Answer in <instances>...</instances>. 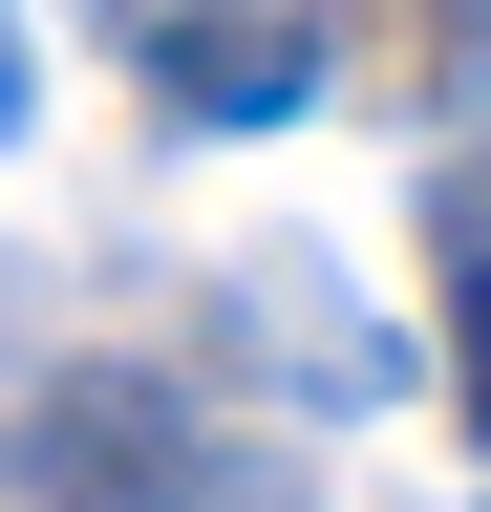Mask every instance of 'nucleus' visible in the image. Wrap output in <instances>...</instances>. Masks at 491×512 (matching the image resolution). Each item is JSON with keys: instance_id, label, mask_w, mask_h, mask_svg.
I'll use <instances>...</instances> for the list:
<instances>
[{"instance_id": "20e7f679", "label": "nucleus", "mask_w": 491, "mask_h": 512, "mask_svg": "<svg viewBox=\"0 0 491 512\" xmlns=\"http://www.w3.org/2000/svg\"><path fill=\"white\" fill-rule=\"evenodd\" d=\"M449 320H470V427H491V235H449Z\"/></svg>"}, {"instance_id": "39448f33", "label": "nucleus", "mask_w": 491, "mask_h": 512, "mask_svg": "<svg viewBox=\"0 0 491 512\" xmlns=\"http://www.w3.org/2000/svg\"><path fill=\"white\" fill-rule=\"evenodd\" d=\"M43 128V64H22V0H0V150Z\"/></svg>"}, {"instance_id": "f03ea898", "label": "nucleus", "mask_w": 491, "mask_h": 512, "mask_svg": "<svg viewBox=\"0 0 491 512\" xmlns=\"http://www.w3.org/2000/svg\"><path fill=\"white\" fill-rule=\"evenodd\" d=\"M150 86H171V128H299L321 107V22H299V0H171Z\"/></svg>"}, {"instance_id": "f257e3e1", "label": "nucleus", "mask_w": 491, "mask_h": 512, "mask_svg": "<svg viewBox=\"0 0 491 512\" xmlns=\"http://www.w3.org/2000/svg\"><path fill=\"white\" fill-rule=\"evenodd\" d=\"M0 512H214V427L150 363H43L0 406Z\"/></svg>"}, {"instance_id": "7ed1b4c3", "label": "nucleus", "mask_w": 491, "mask_h": 512, "mask_svg": "<svg viewBox=\"0 0 491 512\" xmlns=\"http://www.w3.org/2000/svg\"><path fill=\"white\" fill-rule=\"evenodd\" d=\"M214 320H235L257 363H299L321 406H385V384H406V363H385V320H342V299H321V256H257V278H235Z\"/></svg>"}]
</instances>
